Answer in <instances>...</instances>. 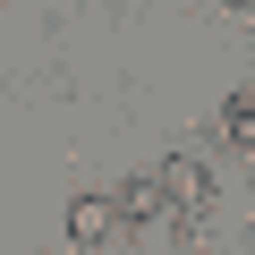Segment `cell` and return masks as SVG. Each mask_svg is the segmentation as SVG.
<instances>
[{
  "label": "cell",
  "instance_id": "4",
  "mask_svg": "<svg viewBox=\"0 0 255 255\" xmlns=\"http://www.w3.org/2000/svg\"><path fill=\"white\" fill-rule=\"evenodd\" d=\"M162 213H170V204H162V187H153V179L119 196V221H162Z\"/></svg>",
  "mask_w": 255,
  "mask_h": 255
},
{
  "label": "cell",
  "instance_id": "2",
  "mask_svg": "<svg viewBox=\"0 0 255 255\" xmlns=\"http://www.w3.org/2000/svg\"><path fill=\"white\" fill-rule=\"evenodd\" d=\"M111 230H119V204H111V196H77V204H68V238H77V247H102Z\"/></svg>",
  "mask_w": 255,
  "mask_h": 255
},
{
  "label": "cell",
  "instance_id": "1",
  "mask_svg": "<svg viewBox=\"0 0 255 255\" xmlns=\"http://www.w3.org/2000/svg\"><path fill=\"white\" fill-rule=\"evenodd\" d=\"M153 187H162V204H170V213H204V196H213V170H204L196 153H170V162L153 170Z\"/></svg>",
  "mask_w": 255,
  "mask_h": 255
},
{
  "label": "cell",
  "instance_id": "3",
  "mask_svg": "<svg viewBox=\"0 0 255 255\" xmlns=\"http://www.w3.org/2000/svg\"><path fill=\"white\" fill-rule=\"evenodd\" d=\"M221 128H230V145L255 153V94H230V102H221Z\"/></svg>",
  "mask_w": 255,
  "mask_h": 255
},
{
  "label": "cell",
  "instance_id": "5",
  "mask_svg": "<svg viewBox=\"0 0 255 255\" xmlns=\"http://www.w3.org/2000/svg\"><path fill=\"white\" fill-rule=\"evenodd\" d=\"M179 255H213V238H204V230H187V247H179Z\"/></svg>",
  "mask_w": 255,
  "mask_h": 255
}]
</instances>
